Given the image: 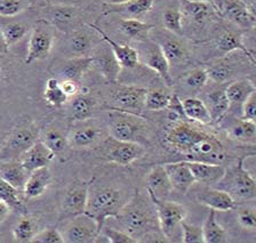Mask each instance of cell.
Wrapping results in <instances>:
<instances>
[{"mask_svg":"<svg viewBox=\"0 0 256 243\" xmlns=\"http://www.w3.org/2000/svg\"><path fill=\"white\" fill-rule=\"evenodd\" d=\"M130 200L127 192L118 187L109 185H98L92 179L85 214L94 218L98 225L100 233L106 222L110 218H116L126 203Z\"/></svg>","mask_w":256,"mask_h":243,"instance_id":"cell-1","label":"cell"},{"mask_svg":"<svg viewBox=\"0 0 256 243\" xmlns=\"http://www.w3.org/2000/svg\"><path fill=\"white\" fill-rule=\"evenodd\" d=\"M114 219H117L122 226L120 230L132 235L138 242H141L142 238H151L156 222H158L154 206L152 208L148 205L138 192L130 198Z\"/></svg>","mask_w":256,"mask_h":243,"instance_id":"cell-2","label":"cell"},{"mask_svg":"<svg viewBox=\"0 0 256 243\" xmlns=\"http://www.w3.org/2000/svg\"><path fill=\"white\" fill-rule=\"evenodd\" d=\"M106 121V129L110 137L122 142L138 143L144 146L150 144L152 128L150 123L140 117V114L109 110Z\"/></svg>","mask_w":256,"mask_h":243,"instance_id":"cell-3","label":"cell"},{"mask_svg":"<svg viewBox=\"0 0 256 243\" xmlns=\"http://www.w3.org/2000/svg\"><path fill=\"white\" fill-rule=\"evenodd\" d=\"M245 159L246 157L240 158L236 165L226 168L223 176L213 186L226 192L236 202L250 201L256 198L255 178L244 166Z\"/></svg>","mask_w":256,"mask_h":243,"instance_id":"cell-4","label":"cell"},{"mask_svg":"<svg viewBox=\"0 0 256 243\" xmlns=\"http://www.w3.org/2000/svg\"><path fill=\"white\" fill-rule=\"evenodd\" d=\"M88 27H79L64 33L63 40L58 43L61 58L76 56H90L93 50L101 43V35L87 23Z\"/></svg>","mask_w":256,"mask_h":243,"instance_id":"cell-5","label":"cell"},{"mask_svg":"<svg viewBox=\"0 0 256 243\" xmlns=\"http://www.w3.org/2000/svg\"><path fill=\"white\" fill-rule=\"evenodd\" d=\"M149 197L154 206L160 233L164 235L167 242H174L182 222L186 218L188 211L186 207L178 202L168 201L167 199L159 200L151 194H149Z\"/></svg>","mask_w":256,"mask_h":243,"instance_id":"cell-6","label":"cell"},{"mask_svg":"<svg viewBox=\"0 0 256 243\" xmlns=\"http://www.w3.org/2000/svg\"><path fill=\"white\" fill-rule=\"evenodd\" d=\"M39 129L32 121L20 122L12 130L0 151L2 160H18L20 157L39 139Z\"/></svg>","mask_w":256,"mask_h":243,"instance_id":"cell-7","label":"cell"},{"mask_svg":"<svg viewBox=\"0 0 256 243\" xmlns=\"http://www.w3.org/2000/svg\"><path fill=\"white\" fill-rule=\"evenodd\" d=\"M210 133L199 127L191 125L184 121L175 122L173 127L167 131L166 143L176 152L186 155V158L194 152V150L198 146L204 138H206Z\"/></svg>","mask_w":256,"mask_h":243,"instance_id":"cell-8","label":"cell"},{"mask_svg":"<svg viewBox=\"0 0 256 243\" xmlns=\"http://www.w3.org/2000/svg\"><path fill=\"white\" fill-rule=\"evenodd\" d=\"M82 16V8L76 5L53 3L44 7L42 10V18L62 33H69L87 24L84 22Z\"/></svg>","mask_w":256,"mask_h":243,"instance_id":"cell-9","label":"cell"},{"mask_svg":"<svg viewBox=\"0 0 256 243\" xmlns=\"http://www.w3.org/2000/svg\"><path fill=\"white\" fill-rule=\"evenodd\" d=\"M55 29L45 19L40 18L36 22L30 33L28 42V53L26 57V64L42 61L48 57L55 47L56 34Z\"/></svg>","mask_w":256,"mask_h":243,"instance_id":"cell-10","label":"cell"},{"mask_svg":"<svg viewBox=\"0 0 256 243\" xmlns=\"http://www.w3.org/2000/svg\"><path fill=\"white\" fill-rule=\"evenodd\" d=\"M66 136L72 149L85 150L102 144L104 139L109 136V134L102 125L90 118L87 120L72 123Z\"/></svg>","mask_w":256,"mask_h":243,"instance_id":"cell-11","label":"cell"},{"mask_svg":"<svg viewBox=\"0 0 256 243\" xmlns=\"http://www.w3.org/2000/svg\"><path fill=\"white\" fill-rule=\"evenodd\" d=\"M64 243H93L100 238L98 225L87 214L70 217L61 230Z\"/></svg>","mask_w":256,"mask_h":243,"instance_id":"cell-12","label":"cell"},{"mask_svg":"<svg viewBox=\"0 0 256 243\" xmlns=\"http://www.w3.org/2000/svg\"><path fill=\"white\" fill-rule=\"evenodd\" d=\"M216 14L245 30L255 27V15L242 0H212Z\"/></svg>","mask_w":256,"mask_h":243,"instance_id":"cell-13","label":"cell"},{"mask_svg":"<svg viewBox=\"0 0 256 243\" xmlns=\"http://www.w3.org/2000/svg\"><path fill=\"white\" fill-rule=\"evenodd\" d=\"M102 144L104 146V158L109 162L119 166H130L141 159L146 152L144 145L117 141L110 136L104 139Z\"/></svg>","mask_w":256,"mask_h":243,"instance_id":"cell-14","label":"cell"},{"mask_svg":"<svg viewBox=\"0 0 256 243\" xmlns=\"http://www.w3.org/2000/svg\"><path fill=\"white\" fill-rule=\"evenodd\" d=\"M141 48L138 49L140 64H144L150 67L152 71H154L167 85H172L170 77V65L168 63L167 58L164 55L162 48H160L157 42H154L149 37L144 40H140Z\"/></svg>","mask_w":256,"mask_h":243,"instance_id":"cell-15","label":"cell"},{"mask_svg":"<svg viewBox=\"0 0 256 243\" xmlns=\"http://www.w3.org/2000/svg\"><path fill=\"white\" fill-rule=\"evenodd\" d=\"M149 37L157 42L170 64H181L189 59V49L180 35L168 32L165 29H157L154 26L150 31Z\"/></svg>","mask_w":256,"mask_h":243,"instance_id":"cell-16","label":"cell"},{"mask_svg":"<svg viewBox=\"0 0 256 243\" xmlns=\"http://www.w3.org/2000/svg\"><path fill=\"white\" fill-rule=\"evenodd\" d=\"M146 91V88L135 85L119 86L112 95L110 110L140 114L144 110Z\"/></svg>","mask_w":256,"mask_h":243,"instance_id":"cell-17","label":"cell"},{"mask_svg":"<svg viewBox=\"0 0 256 243\" xmlns=\"http://www.w3.org/2000/svg\"><path fill=\"white\" fill-rule=\"evenodd\" d=\"M93 66L92 56H76L58 59L52 63L50 74L58 80H74L80 82L88 70Z\"/></svg>","mask_w":256,"mask_h":243,"instance_id":"cell-18","label":"cell"},{"mask_svg":"<svg viewBox=\"0 0 256 243\" xmlns=\"http://www.w3.org/2000/svg\"><path fill=\"white\" fill-rule=\"evenodd\" d=\"M104 41V40H103ZM106 42V41H104ZM93 58V65L98 70L108 81L117 82L120 72H122V65L119 64L118 59L116 58L114 51L111 50L110 46L106 42V45L98 43V47L90 54Z\"/></svg>","mask_w":256,"mask_h":243,"instance_id":"cell-19","label":"cell"},{"mask_svg":"<svg viewBox=\"0 0 256 243\" xmlns=\"http://www.w3.org/2000/svg\"><path fill=\"white\" fill-rule=\"evenodd\" d=\"M90 182L92 181L79 183L66 191L62 201V213L64 217L70 218L85 213Z\"/></svg>","mask_w":256,"mask_h":243,"instance_id":"cell-20","label":"cell"},{"mask_svg":"<svg viewBox=\"0 0 256 243\" xmlns=\"http://www.w3.org/2000/svg\"><path fill=\"white\" fill-rule=\"evenodd\" d=\"M167 176L170 178L173 191L180 194H186L196 183V179L192 175L188 165V161H178L164 165Z\"/></svg>","mask_w":256,"mask_h":243,"instance_id":"cell-21","label":"cell"},{"mask_svg":"<svg viewBox=\"0 0 256 243\" xmlns=\"http://www.w3.org/2000/svg\"><path fill=\"white\" fill-rule=\"evenodd\" d=\"M94 30H96L98 32V34L101 35L102 40L106 41L108 45L110 46L111 50L114 51L116 58L118 59L119 64L122 65V67H127V69H134V67L138 66L140 64L138 61V53L136 48L132 47L130 45H122L117 41H114V39H111L109 35H108L103 30L100 29L98 25H95L94 23H88Z\"/></svg>","mask_w":256,"mask_h":243,"instance_id":"cell-22","label":"cell"},{"mask_svg":"<svg viewBox=\"0 0 256 243\" xmlns=\"http://www.w3.org/2000/svg\"><path fill=\"white\" fill-rule=\"evenodd\" d=\"M68 118L71 123L87 120L93 117L98 109V101L87 94H78L66 103Z\"/></svg>","mask_w":256,"mask_h":243,"instance_id":"cell-23","label":"cell"},{"mask_svg":"<svg viewBox=\"0 0 256 243\" xmlns=\"http://www.w3.org/2000/svg\"><path fill=\"white\" fill-rule=\"evenodd\" d=\"M55 157L56 155L40 139H38L20 157L18 160L26 167V169L31 173L32 170L48 167Z\"/></svg>","mask_w":256,"mask_h":243,"instance_id":"cell-24","label":"cell"},{"mask_svg":"<svg viewBox=\"0 0 256 243\" xmlns=\"http://www.w3.org/2000/svg\"><path fill=\"white\" fill-rule=\"evenodd\" d=\"M215 48L222 56L229 55L234 51H242L246 56L255 63L254 54L247 48L242 41V34L234 30H224L215 39Z\"/></svg>","mask_w":256,"mask_h":243,"instance_id":"cell-25","label":"cell"},{"mask_svg":"<svg viewBox=\"0 0 256 243\" xmlns=\"http://www.w3.org/2000/svg\"><path fill=\"white\" fill-rule=\"evenodd\" d=\"M200 205L215 211H229L236 208V201L229 194L216 187H208L197 194Z\"/></svg>","mask_w":256,"mask_h":243,"instance_id":"cell-26","label":"cell"},{"mask_svg":"<svg viewBox=\"0 0 256 243\" xmlns=\"http://www.w3.org/2000/svg\"><path fill=\"white\" fill-rule=\"evenodd\" d=\"M146 191L159 200H166L173 192V187L170 185L164 165L156 166L151 169L146 177Z\"/></svg>","mask_w":256,"mask_h":243,"instance_id":"cell-27","label":"cell"},{"mask_svg":"<svg viewBox=\"0 0 256 243\" xmlns=\"http://www.w3.org/2000/svg\"><path fill=\"white\" fill-rule=\"evenodd\" d=\"M30 171L26 169L20 160L0 161V178L23 192Z\"/></svg>","mask_w":256,"mask_h":243,"instance_id":"cell-28","label":"cell"},{"mask_svg":"<svg viewBox=\"0 0 256 243\" xmlns=\"http://www.w3.org/2000/svg\"><path fill=\"white\" fill-rule=\"evenodd\" d=\"M52 179L53 177H52V173L48 167L32 170L23 189L24 197L28 199L42 197L50 187Z\"/></svg>","mask_w":256,"mask_h":243,"instance_id":"cell-29","label":"cell"},{"mask_svg":"<svg viewBox=\"0 0 256 243\" xmlns=\"http://www.w3.org/2000/svg\"><path fill=\"white\" fill-rule=\"evenodd\" d=\"M154 0H128L120 5H106V13L117 14L122 18H141L154 7Z\"/></svg>","mask_w":256,"mask_h":243,"instance_id":"cell-30","label":"cell"},{"mask_svg":"<svg viewBox=\"0 0 256 243\" xmlns=\"http://www.w3.org/2000/svg\"><path fill=\"white\" fill-rule=\"evenodd\" d=\"M189 168L196 182L202 183L208 186H214L223 176L224 168L223 166L218 163H208L200 161H188Z\"/></svg>","mask_w":256,"mask_h":243,"instance_id":"cell-31","label":"cell"},{"mask_svg":"<svg viewBox=\"0 0 256 243\" xmlns=\"http://www.w3.org/2000/svg\"><path fill=\"white\" fill-rule=\"evenodd\" d=\"M183 112L188 120L198 122L200 125H212V118L205 102L197 97L181 99Z\"/></svg>","mask_w":256,"mask_h":243,"instance_id":"cell-32","label":"cell"},{"mask_svg":"<svg viewBox=\"0 0 256 243\" xmlns=\"http://www.w3.org/2000/svg\"><path fill=\"white\" fill-rule=\"evenodd\" d=\"M224 91H226L231 109V106L242 107V103L246 101V98L252 93L256 91V88L253 81L250 80V79H238V80L229 83Z\"/></svg>","mask_w":256,"mask_h":243,"instance_id":"cell-33","label":"cell"},{"mask_svg":"<svg viewBox=\"0 0 256 243\" xmlns=\"http://www.w3.org/2000/svg\"><path fill=\"white\" fill-rule=\"evenodd\" d=\"M183 16L196 24H205L215 16L216 11L212 2H189L183 0Z\"/></svg>","mask_w":256,"mask_h":243,"instance_id":"cell-34","label":"cell"},{"mask_svg":"<svg viewBox=\"0 0 256 243\" xmlns=\"http://www.w3.org/2000/svg\"><path fill=\"white\" fill-rule=\"evenodd\" d=\"M228 136L236 142L250 143L254 144L256 137V125L255 121L250 120H234L226 127Z\"/></svg>","mask_w":256,"mask_h":243,"instance_id":"cell-35","label":"cell"},{"mask_svg":"<svg viewBox=\"0 0 256 243\" xmlns=\"http://www.w3.org/2000/svg\"><path fill=\"white\" fill-rule=\"evenodd\" d=\"M205 104L210 111L212 123L220 122L230 110V103L228 101L224 89L214 90L207 95V102Z\"/></svg>","mask_w":256,"mask_h":243,"instance_id":"cell-36","label":"cell"},{"mask_svg":"<svg viewBox=\"0 0 256 243\" xmlns=\"http://www.w3.org/2000/svg\"><path fill=\"white\" fill-rule=\"evenodd\" d=\"M21 191L8 184L0 178V201L8 207L10 211H15L20 215H26V207L21 198Z\"/></svg>","mask_w":256,"mask_h":243,"instance_id":"cell-37","label":"cell"},{"mask_svg":"<svg viewBox=\"0 0 256 243\" xmlns=\"http://www.w3.org/2000/svg\"><path fill=\"white\" fill-rule=\"evenodd\" d=\"M202 229L205 243H226L228 241L226 230L218 222L215 210L210 209Z\"/></svg>","mask_w":256,"mask_h":243,"instance_id":"cell-38","label":"cell"},{"mask_svg":"<svg viewBox=\"0 0 256 243\" xmlns=\"http://www.w3.org/2000/svg\"><path fill=\"white\" fill-rule=\"evenodd\" d=\"M154 25L148 24L146 22L136 18H122L119 21L118 29L130 39L136 40H144L149 38V33Z\"/></svg>","mask_w":256,"mask_h":243,"instance_id":"cell-39","label":"cell"},{"mask_svg":"<svg viewBox=\"0 0 256 243\" xmlns=\"http://www.w3.org/2000/svg\"><path fill=\"white\" fill-rule=\"evenodd\" d=\"M40 141L55 155H61L66 153V150L70 147L66 134L62 133L58 128H48L47 130H45V133L42 135Z\"/></svg>","mask_w":256,"mask_h":243,"instance_id":"cell-40","label":"cell"},{"mask_svg":"<svg viewBox=\"0 0 256 243\" xmlns=\"http://www.w3.org/2000/svg\"><path fill=\"white\" fill-rule=\"evenodd\" d=\"M205 66L207 69L210 80L214 81L215 83H220V85L230 80L232 75L234 74V65L226 57L216 59V61L212 62L210 65Z\"/></svg>","mask_w":256,"mask_h":243,"instance_id":"cell-41","label":"cell"},{"mask_svg":"<svg viewBox=\"0 0 256 243\" xmlns=\"http://www.w3.org/2000/svg\"><path fill=\"white\" fill-rule=\"evenodd\" d=\"M28 32H29V26L20 22L7 23L0 29V34L7 48L21 41Z\"/></svg>","mask_w":256,"mask_h":243,"instance_id":"cell-42","label":"cell"},{"mask_svg":"<svg viewBox=\"0 0 256 243\" xmlns=\"http://www.w3.org/2000/svg\"><path fill=\"white\" fill-rule=\"evenodd\" d=\"M44 98L48 104L54 107H62L69 102V98L61 88V83L56 78H50L46 82Z\"/></svg>","mask_w":256,"mask_h":243,"instance_id":"cell-43","label":"cell"},{"mask_svg":"<svg viewBox=\"0 0 256 243\" xmlns=\"http://www.w3.org/2000/svg\"><path fill=\"white\" fill-rule=\"evenodd\" d=\"M172 95L164 89L148 90L144 101V109L149 111H162L166 110L170 104Z\"/></svg>","mask_w":256,"mask_h":243,"instance_id":"cell-44","label":"cell"},{"mask_svg":"<svg viewBox=\"0 0 256 243\" xmlns=\"http://www.w3.org/2000/svg\"><path fill=\"white\" fill-rule=\"evenodd\" d=\"M37 232L38 230L36 223L31 218L23 215V217L20 219V222L14 227L13 237L15 241L26 243L32 241Z\"/></svg>","mask_w":256,"mask_h":243,"instance_id":"cell-45","label":"cell"},{"mask_svg":"<svg viewBox=\"0 0 256 243\" xmlns=\"http://www.w3.org/2000/svg\"><path fill=\"white\" fill-rule=\"evenodd\" d=\"M164 29L168 32L174 33L176 35H181L183 32L184 17L182 10L180 9H167L162 14Z\"/></svg>","mask_w":256,"mask_h":243,"instance_id":"cell-46","label":"cell"},{"mask_svg":"<svg viewBox=\"0 0 256 243\" xmlns=\"http://www.w3.org/2000/svg\"><path fill=\"white\" fill-rule=\"evenodd\" d=\"M210 81L206 66H198L184 75V83L192 90L202 89Z\"/></svg>","mask_w":256,"mask_h":243,"instance_id":"cell-47","label":"cell"},{"mask_svg":"<svg viewBox=\"0 0 256 243\" xmlns=\"http://www.w3.org/2000/svg\"><path fill=\"white\" fill-rule=\"evenodd\" d=\"M31 0H0V16L14 17L30 7Z\"/></svg>","mask_w":256,"mask_h":243,"instance_id":"cell-48","label":"cell"},{"mask_svg":"<svg viewBox=\"0 0 256 243\" xmlns=\"http://www.w3.org/2000/svg\"><path fill=\"white\" fill-rule=\"evenodd\" d=\"M181 242L183 243H205L204 242L202 229L199 226L188 224L182 222L181 224Z\"/></svg>","mask_w":256,"mask_h":243,"instance_id":"cell-49","label":"cell"},{"mask_svg":"<svg viewBox=\"0 0 256 243\" xmlns=\"http://www.w3.org/2000/svg\"><path fill=\"white\" fill-rule=\"evenodd\" d=\"M237 221L244 229L255 231L256 229V213L252 206L239 207L237 209Z\"/></svg>","mask_w":256,"mask_h":243,"instance_id":"cell-50","label":"cell"},{"mask_svg":"<svg viewBox=\"0 0 256 243\" xmlns=\"http://www.w3.org/2000/svg\"><path fill=\"white\" fill-rule=\"evenodd\" d=\"M100 235H103L111 243H138L136 239L125 232V231L111 229V227L103 226Z\"/></svg>","mask_w":256,"mask_h":243,"instance_id":"cell-51","label":"cell"},{"mask_svg":"<svg viewBox=\"0 0 256 243\" xmlns=\"http://www.w3.org/2000/svg\"><path fill=\"white\" fill-rule=\"evenodd\" d=\"M34 243H64L61 231L54 227H47V229L39 231L34 238L32 239Z\"/></svg>","mask_w":256,"mask_h":243,"instance_id":"cell-52","label":"cell"},{"mask_svg":"<svg viewBox=\"0 0 256 243\" xmlns=\"http://www.w3.org/2000/svg\"><path fill=\"white\" fill-rule=\"evenodd\" d=\"M256 118V91L252 93L242 104V120L255 121Z\"/></svg>","mask_w":256,"mask_h":243,"instance_id":"cell-53","label":"cell"},{"mask_svg":"<svg viewBox=\"0 0 256 243\" xmlns=\"http://www.w3.org/2000/svg\"><path fill=\"white\" fill-rule=\"evenodd\" d=\"M60 83H61V88L64 91V94L66 95L69 99L77 96L78 94H80V91H82V85H80V82L78 81L61 80Z\"/></svg>","mask_w":256,"mask_h":243,"instance_id":"cell-54","label":"cell"},{"mask_svg":"<svg viewBox=\"0 0 256 243\" xmlns=\"http://www.w3.org/2000/svg\"><path fill=\"white\" fill-rule=\"evenodd\" d=\"M46 1L47 5H53V3H63V5H76L82 0H42Z\"/></svg>","mask_w":256,"mask_h":243,"instance_id":"cell-55","label":"cell"},{"mask_svg":"<svg viewBox=\"0 0 256 243\" xmlns=\"http://www.w3.org/2000/svg\"><path fill=\"white\" fill-rule=\"evenodd\" d=\"M10 213V209L8 208L5 203H2V201H0V222H2L4 219L8 216V214Z\"/></svg>","mask_w":256,"mask_h":243,"instance_id":"cell-56","label":"cell"},{"mask_svg":"<svg viewBox=\"0 0 256 243\" xmlns=\"http://www.w3.org/2000/svg\"><path fill=\"white\" fill-rule=\"evenodd\" d=\"M104 5H120V3H124L128 1V0H102Z\"/></svg>","mask_w":256,"mask_h":243,"instance_id":"cell-57","label":"cell"},{"mask_svg":"<svg viewBox=\"0 0 256 243\" xmlns=\"http://www.w3.org/2000/svg\"><path fill=\"white\" fill-rule=\"evenodd\" d=\"M6 49H7V47H6V45H5V42H4V40H2V34H0V54L5 53Z\"/></svg>","mask_w":256,"mask_h":243,"instance_id":"cell-58","label":"cell"},{"mask_svg":"<svg viewBox=\"0 0 256 243\" xmlns=\"http://www.w3.org/2000/svg\"><path fill=\"white\" fill-rule=\"evenodd\" d=\"M189 2H210L212 0H186Z\"/></svg>","mask_w":256,"mask_h":243,"instance_id":"cell-59","label":"cell"}]
</instances>
